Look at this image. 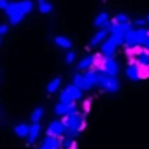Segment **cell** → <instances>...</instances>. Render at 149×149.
Listing matches in <instances>:
<instances>
[{"label": "cell", "mask_w": 149, "mask_h": 149, "mask_svg": "<svg viewBox=\"0 0 149 149\" xmlns=\"http://www.w3.org/2000/svg\"><path fill=\"white\" fill-rule=\"evenodd\" d=\"M90 105H91V100H86V102H84V107H83V111H84V112H88V111H90Z\"/></svg>", "instance_id": "cell-32"}, {"label": "cell", "mask_w": 149, "mask_h": 149, "mask_svg": "<svg viewBox=\"0 0 149 149\" xmlns=\"http://www.w3.org/2000/svg\"><path fill=\"white\" fill-rule=\"evenodd\" d=\"M40 135V123H32L30 125V133H28V144H35V140Z\"/></svg>", "instance_id": "cell-15"}, {"label": "cell", "mask_w": 149, "mask_h": 149, "mask_svg": "<svg viewBox=\"0 0 149 149\" xmlns=\"http://www.w3.org/2000/svg\"><path fill=\"white\" fill-rule=\"evenodd\" d=\"M74 86H77L81 91H88V90H91V84L88 83V79L84 77V74H76L74 76V83H72Z\"/></svg>", "instance_id": "cell-9"}, {"label": "cell", "mask_w": 149, "mask_h": 149, "mask_svg": "<svg viewBox=\"0 0 149 149\" xmlns=\"http://www.w3.org/2000/svg\"><path fill=\"white\" fill-rule=\"evenodd\" d=\"M7 30H9L7 23H2V25H0V35H4V33H7Z\"/></svg>", "instance_id": "cell-30"}, {"label": "cell", "mask_w": 149, "mask_h": 149, "mask_svg": "<svg viewBox=\"0 0 149 149\" xmlns=\"http://www.w3.org/2000/svg\"><path fill=\"white\" fill-rule=\"evenodd\" d=\"M60 102H61V104H68V105H70V104H76V102L70 98V95L67 93V90H63V91L60 93Z\"/></svg>", "instance_id": "cell-27"}, {"label": "cell", "mask_w": 149, "mask_h": 149, "mask_svg": "<svg viewBox=\"0 0 149 149\" xmlns=\"http://www.w3.org/2000/svg\"><path fill=\"white\" fill-rule=\"evenodd\" d=\"M60 84H61V79H60V77H54V79L47 84V93H56L58 88H60Z\"/></svg>", "instance_id": "cell-23"}, {"label": "cell", "mask_w": 149, "mask_h": 149, "mask_svg": "<svg viewBox=\"0 0 149 149\" xmlns=\"http://www.w3.org/2000/svg\"><path fill=\"white\" fill-rule=\"evenodd\" d=\"M74 61H76V53H74V51H68L67 54H65V63H74Z\"/></svg>", "instance_id": "cell-28"}, {"label": "cell", "mask_w": 149, "mask_h": 149, "mask_svg": "<svg viewBox=\"0 0 149 149\" xmlns=\"http://www.w3.org/2000/svg\"><path fill=\"white\" fill-rule=\"evenodd\" d=\"M111 21H112L114 25H126V23H132V21L128 19V16H126V14H118V16H114Z\"/></svg>", "instance_id": "cell-25"}, {"label": "cell", "mask_w": 149, "mask_h": 149, "mask_svg": "<svg viewBox=\"0 0 149 149\" xmlns=\"http://www.w3.org/2000/svg\"><path fill=\"white\" fill-rule=\"evenodd\" d=\"M104 74H107V76H112V77H118L119 74V65L116 61V58H105L104 61V68H102Z\"/></svg>", "instance_id": "cell-7"}, {"label": "cell", "mask_w": 149, "mask_h": 149, "mask_svg": "<svg viewBox=\"0 0 149 149\" xmlns=\"http://www.w3.org/2000/svg\"><path fill=\"white\" fill-rule=\"evenodd\" d=\"M67 90V93L70 95V98L74 100V102H77V100H81V97H83V91L77 88V86H74V84H70V86H67L65 88Z\"/></svg>", "instance_id": "cell-17"}, {"label": "cell", "mask_w": 149, "mask_h": 149, "mask_svg": "<svg viewBox=\"0 0 149 149\" xmlns=\"http://www.w3.org/2000/svg\"><path fill=\"white\" fill-rule=\"evenodd\" d=\"M0 42H2V35H0Z\"/></svg>", "instance_id": "cell-35"}, {"label": "cell", "mask_w": 149, "mask_h": 149, "mask_svg": "<svg viewBox=\"0 0 149 149\" xmlns=\"http://www.w3.org/2000/svg\"><path fill=\"white\" fill-rule=\"evenodd\" d=\"M107 39H109V32H107V30H98V32L91 37L90 46H98V44H104Z\"/></svg>", "instance_id": "cell-13"}, {"label": "cell", "mask_w": 149, "mask_h": 149, "mask_svg": "<svg viewBox=\"0 0 149 149\" xmlns=\"http://www.w3.org/2000/svg\"><path fill=\"white\" fill-rule=\"evenodd\" d=\"M37 6H39V13H42V14H51L53 13V6L47 0H39Z\"/></svg>", "instance_id": "cell-20"}, {"label": "cell", "mask_w": 149, "mask_h": 149, "mask_svg": "<svg viewBox=\"0 0 149 149\" xmlns=\"http://www.w3.org/2000/svg\"><path fill=\"white\" fill-rule=\"evenodd\" d=\"M28 133H30V125L19 123V125H16V126H14V135H16V137L28 139Z\"/></svg>", "instance_id": "cell-16"}, {"label": "cell", "mask_w": 149, "mask_h": 149, "mask_svg": "<svg viewBox=\"0 0 149 149\" xmlns=\"http://www.w3.org/2000/svg\"><path fill=\"white\" fill-rule=\"evenodd\" d=\"M104 61H105V56L102 54V53H97V54H93V61H91V72H102V68H104Z\"/></svg>", "instance_id": "cell-12"}, {"label": "cell", "mask_w": 149, "mask_h": 149, "mask_svg": "<svg viewBox=\"0 0 149 149\" xmlns=\"http://www.w3.org/2000/svg\"><path fill=\"white\" fill-rule=\"evenodd\" d=\"M132 23H126V25H114L112 21H111V26H109V35L118 42V44H123L125 42V37H126V33L132 30Z\"/></svg>", "instance_id": "cell-4"}, {"label": "cell", "mask_w": 149, "mask_h": 149, "mask_svg": "<svg viewBox=\"0 0 149 149\" xmlns=\"http://www.w3.org/2000/svg\"><path fill=\"white\" fill-rule=\"evenodd\" d=\"M30 118H32V123H40V119L44 118V109H42V107H37V109L32 112Z\"/></svg>", "instance_id": "cell-24"}, {"label": "cell", "mask_w": 149, "mask_h": 149, "mask_svg": "<svg viewBox=\"0 0 149 149\" xmlns=\"http://www.w3.org/2000/svg\"><path fill=\"white\" fill-rule=\"evenodd\" d=\"M7 7H9V0H0V9L6 11Z\"/></svg>", "instance_id": "cell-31"}, {"label": "cell", "mask_w": 149, "mask_h": 149, "mask_svg": "<svg viewBox=\"0 0 149 149\" xmlns=\"http://www.w3.org/2000/svg\"><path fill=\"white\" fill-rule=\"evenodd\" d=\"M147 39V28H139V30H130L125 37V46L132 47V46H144V40Z\"/></svg>", "instance_id": "cell-3"}, {"label": "cell", "mask_w": 149, "mask_h": 149, "mask_svg": "<svg viewBox=\"0 0 149 149\" xmlns=\"http://www.w3.org/2000/svg\"><path fill=\"white\" fill-rule=\"evenodd\" d=\"M53 40H54L56 46H60V47H63V49H70V47H72V42H70L67 37H63V35H56Z\"/></svg>", "instance_id": "cell-19"}, {"label": "cell", "mask_w": 149, "mask_h": 149, "mask_svg": "<svg viewBox=\"0 0 149 149\" xmlns=\"http://www.w3.org/2000/svg\"><path fill=\"white\" fill-rule=\"evenodd\" d=\"M142 53H144V46H132V47H126V51H125L128 61H135V58L140 56Z\"/></svg>", "instance_id": "cell-14"}, {"label": "cell", "mask_w": 149, "mask_h": 149, "mask_svg": "<svg viewBox=\"0 0 149 149\" xmlns=\"http://www.w3.org/2000/svg\"><path fill=\"white\" fill-rule=\"evenodd\" d=\"M46 133H47V135H53V137H65L67 126L63 125V121L54 119V121H51V123L47 125V132H46Z\"/></svg>", "instance_id": "cell-6"}, {"label": "cell", "mask_w": 149, "mask_h": 149, "mask_svg": "<svg viewBox=\"0 0 149 149\" xmlns=\"http://www.w3.org/2000/svg\"><path fill=\"white\" fill-rule=\"evenodd\" d=\"M61 121H63V125L67 126L65 137H70V139H76V137L81 133V130L84 128V125H86V118H84V114L79 112V111H74V112L63 116Z\"/></svg>", "instance_id": "cell-2"}, {"label": "cell", "mask_w": 149, "mask_h": 149, "mask_svg": "<svg viewBox=\"0 0 149 149\" xmlns=\"http://www.w3.org/2000/svg\"><path fill=\"white\" fill-rule=\"evenodd\" d=\"M32 0H19V2H13L9 4V7L6 9L7 19L11 25H18L25 19V16L32 11Z\"/></svg>", "instance_id": "cell-1"}, {"label": "cell", "mask_w": 149, "mask_h": 149, "mask_svg": "<svg viewBox=\"0 0 149 149\" xmlns=\"http://www.w3.org/2000/svg\"><path fill=\"white\" fill-rule=\"evenodd\" d=\"M137 68H139L137 63L126 67V77H128L130 81H139V70H137Z\"/></svg>", "instance_id": "cell-18"}, {"label": "cell", "mask_w": 149, "mask_h": 149, "mask_svg": "<svg viewBox=\"0 0 149 149\" xmlns=\"http://www.w3.org/2000/svg\"><path fill=\"white\" fill-rule=\"evenodd\" d=\"M132 25H135V26H144V25H147V21H146V19H133Z\"/></svg>", "instance_id": "cell-29"}, {"label": "cell", "mask_w": 149, "mask_h": 149, "mask_svg": "<svg viewBox=\"0 0 149 149\" xmlns=\"http://www.w3.org/2000/svg\"><path fill=\"white\" fill-rule=\"evenodd\" d=\"M95 26L97 28H100V30H109V26H111V19H109V14L107 13H100L97 18H95Z\"/></svg>", "instance_id": "cell-11"}, {"label": "cell", "mask_w": 149, "mask_h": 149, "mask_svg": "<svg viewBox=\"0 0 149 149\" xmlns=\"http://www.w3.org/2000/svg\"><path fill=\"white\" fill-rule=\"evenodd\" d=\"M91 61H93V56L88 54L86 58H83V60L77 63V68H81V70H90V68H91Z\"/></svg>", "instance_id": "cell-21"}, {"label": "cell", "mask_w": 149, "mask_h": 149, "mask_svg": "<svg viewBox=\"0 0 149 149\" xmlns=\"http://www.w3.org/2000/svg\"><path fill=\"white\" fill-rule=\"evenodd\" d=\"M118 46H119V44L109 35V39L102 44V51H100V53H102L105 58H114V53H116V47H118Z\"/></svg>", "instance_id": "cell-8"}, {"label": "cell", "mask_w": 149, "mask_h": 149, "mask_svg": "<svg viewBox=\"0 0 149 149\" xmlns=\"http://www.w3.org/2000/svg\"><path fill=\"white\" fill-rule=\"evenodd\" d=\"M100 88L105 90L107 93H116V91L119 90V81H118V77H112V76L104 74L102 83H100Z\"/></svg>", "instance_id": "cell-5"}, {"label": "cell", "mask_w": 149, "mask_h": 149, "mask_svg": "<svg viewBox=\"0 0 149 149\" xmlns=\"http://www.w3.org/2000/svg\"><path fill=\"white\" fill-rule=\"evenodd\" d=\"M139 68V81H144V79H149V65H137Z\"/></svg>", "instance_id": "cell-22"}, {"label": "cell", "mask_w": 149, "mask_h": 149, "mask_svg": "<svg viewBox=\"0 0 149 149\" xmlns=\"http://www.w3.org/2000/svg\"><path fill=\"white\" fill-rule=\"evenodd\" d=\"M144 47H146V49H149V28H147V39L144 40Z\"/></svg>", "instance_id": "cell-33"}, {"label": "cell", "mask_w": 149, "mask_h": 149, "mask_svg": "<svg viewBox=\"0 0 149 149\" xmlns=\"http://www.w3.org/2000/svg\"><path fill=\"white\" fill-rule=\"evenodd\" d=\"M77 142L76 139H70V137H63V149H76Z\"/></svg>", "instance_id": "cell-26"}, {"label": "cell", "mask_w": 149, "mask_h": 149, "mask_svg": "<svg viewBox=\"0 0 149 149\" xmlns=\"http://www.w3.org/2000/svg\"><path fill=\"white\" fill-rule=\"evenodd\" d=\"M74 111H77L76 109V104H61V102H58L56 105H54V112L58 114V116H67V114H70V112H74Z\"/></svg>", "instance_id": "cell-10"}, {"label": "cell", "mask_w": 149, "mask_h": 149, "mask_svg": "<svg viewBox=\"0 0 149 149\" xmlns=\"http://www.w3.org/2000/svg\"><path fill=\"white\" fill-rule=\"evenodd\" d=\"M146 21H147V23H149V16H147V18H146Z\"/></svg>", "instance_id": "cell-34"}]
</instances>
